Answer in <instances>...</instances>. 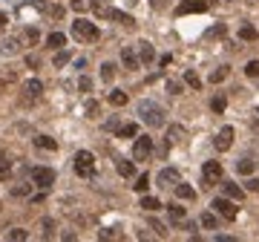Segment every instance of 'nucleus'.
I'll list each match as a JSON object with an SVG mask.
<instances>
[{
	"label": "nucleus",
	"instance_id": "obj_1",
	"mask_svg": "<svg viewBox=\"0 0 259 242\" xmlns=\"http://www.w3.org/2000/svg\"><path fill=\"white\" fill-rule=\"evenodd\" d=\"M138 116L144 119V124H150V127H164L167 124V113H164L156 101H141L138 104Z\"/></svg>",
	"mask_w": 259,
	"mask_h": 242
},
{
	"label": "nucleus",
	"instance_id": "obj_2",
	"mask_svg": "<svg viewBox=\"0 0 259 242\" xmlns=\"http://www.w3.org/2000/svg\"><path fill=\"white\" fill-rule=\"evenodd\" d=\"M72 167H75V173L81 179H92V173H95V156L90 150H78L75 159H72Z\"/></svg>",
	"mask_w": 259,
	"mask_h": 242
},
{
	"label": "nucleus",
	"instance_id": "obj_3",
	"mask_svg": "<svg viewBox=\"0 0 259 242\" xmlns=\"http://www.w3.org/2000/svg\"><path fill=\"white\" fill-rule=\"evenodd\" d=\"M72 35H75V40H81V43H95L98 40V26L95 23H90L87 18H75Z\"/></svg>",
	"mask_w": 259,
	"mask_h": 242
},
{
	"label": "nucleus",
	"instance_id": "obj_4",
	"mask_svg": "<svg viewBox=\"0 0 259 242\" xmlns=\"http://www.w3.org/2000/svg\"><path fill=\"white\" fill-rule=\"evenodd\" d=\"M29 182H35V187H52L55 184V170L52 167H29Z\"/></svg>",
	"mask_w": 259,
	"mask_h": 242
},
{
	"label": "nucleus",
	"instance_id": "obj_5",
	"mask_svg": "<svg viewBox=\"0 0 259 242\" xmlns=\"http://www.w3.org/2000/svg\"><path fill=\"white\" fill-rule=\"evenodd\" d=\"M213 211L219 213L222 219H236V213H239V208H236V199H230V196H222V199H213V205H210Z\"/></svg>",
	"mask_w": 259,
	"mask_h": 242
},
{
	"label": "nucleus",
	"instance_id": "obj_6",
	"mask_svg": "<svg viewBox=\"0 0 259 242\" xmlns=\"http://www.w3.org/2000/svg\"><path fill=\"white\" fill-rule=\"evenodd\" d=\"M202 179H204V187H213L222 182V164L219 161H204L202 167Z\"/></svg>",
	"mask_w": 259,
	"mask_h": 242
},
{
	"label": "nucleus",
	"instance_id": "obj_7",
	"mask_svg": "<svg viewBox=\"0 0 259 242\" xmlns=\"http://www.w3.org/2000/svg\"><path fill=\"white\" fill-rule=\"evenodd\" d=\"M150 153H153V139L150 136H138L135 144H132V159L144 161V159H150Z\"/></svg>",
	"mask_w": 259,
	"mask_h": 242
},
{
	"label": "nucleus",
	"instance_id": "obj_8",
	"mask_svg": "<svg viewBox=\"0 0 259 242\" xmlns=\"http://www.w3.org/2000/svg\"><path fill=\"white\" fill-rule=\"evenodd\" d=\"M207 9V0H182L179 6H176V15L182 18V15H199V12H204Z\"/></svg>",
	"mask_w": 259,
	"mask_h": 242
},
{
	"label": "nucleus",
	"instance_id": "obj_9",
	"mask_svg": "<svg viewBox=\"0 0 259 242\" xmlns=\"http://www.w3.org/2000/svg\"><path fill=\"white\" fill-rule=\"evenodd\" d=\"M233 136H236V133H233V127H222V130H219V133H216V141H213V144H216V150H230V144H233Z\"/></svg>",
	"mask_w": 259,
	"mask_h": 242
},
{
	"label": "nucleus",
	"instance_id": "obj_10",
	"mask_svg": "<svg viewBox=\"0 0 259 242\" xmlns=\"http://www.w3.org/2000/svg\"><path fill=\"white\" fill-rule=\"evenodd\" d=\"M179 182H182V176H179L176 167H164L162 173H159V184H162V187H176Z\"/></svg>",
	"mask_w": 259,
	"mask_h": 242
},
{
	"label": "nucleus",
	"instance_id": "obj_11",
	"mask_svg": "<svg viewBox=\"0 0 259 242\" xmlns=\"http://www.w3.org/2000/svg\"><path fill=\"white\" fill-rule=\"evenodd\" d=\"M121 60H124V66H127V69H138V66H141V58L135 55V49H132V46H124V49H121Z\"/></svg>",
	"mask_w": 259,
	"mask_h": 242
},
{
	"label": "nucleus",
	"instance_id": "obj_12",
	"mask_svg": "<svg viewBox=\"0 0 259 242\" xmlns=\"http://www.w3.org/2000/svg\"><path fill=\"white\" fill-rule=\"evenodd\" d=\"M138 58H141L144 66H147V63H153V60H156V49H153V43L141 40V43H138Z\"/></svg>",
	"mask_w": 259,
	"mask_h": 242
},
{
	"label": "nucleus",
	"instance_id": "obj_13",
	"mask_svg": "<svg viewBox=\"0 0 259 242\" xmlns=\"http://www.w3.org/2000/svg\"><path fill=\"white\" fill-rule=\"evenodd\" d=\"M35 184V182H32ZM32 184H15L9 193H12V199H32Z\"/></svg>",
	"mask_w": 259,
	"mask_h": 242
},
{
	"label": "nucleus",
	"instance_id": "obj_14",
	"mask_svg": "<svg viewBox=\"0 0 259 242\" xmlns=\"http://www.w3.org/2000/svg\"><path fill=\"white\" fill-rule=\"evenodd\" d=\"M176 196H179V199H185V202H193V199H196V190L190 187V184L179 182V184H176Z\"/></svg>",
	"mask_w": 259,
	"mask_h": 242
},
{
	"label": "nucleus",
	"instance_id": "obj_15",
	"mask_svg": "<svg viewBox=\"0 0 259 242\" xmlns=\"http://www.w3.org/2000/svg\"><path fill=\"white\" fill-rule=\"evenodd\" d=\"M115 170H118L124 179H130V176L135 173V164H132V161H127V159H118V161H115Z\"/></svg>",
	"mask_w": 259,
	"mask_h": 242
},
{
	"label": "nucleus",
	"instance_id": "obj_16",
	"mask_svg": "<svg viewBox=\"0 0 259 242\" xmlns=\"http://www.w3.org/2000/svg\"><path fill=\"white\" fill-rule=\"evenodd\" d=\"M167 213H170V219H173L176 225H182V222H185V216H187V211H185L182 205H167Z\"/></svg>",
	"mask_w": 259,
	"mask_h": 242
},
{
	"label": "nucleus",
	"instance_id": "obj_17",
	"mask_svg": "<svg viewBox=\"0 0 259 242\" xmlns=\"http://www.w3.org/2000/svg\"><path fill=\"white\" fill-rule=\"evenodd\" d=\"M23 92H26L29 98H37V95L43 92V84H40L37 78H29V81H26V87H23Z\"/></svg>",
	"mask_w": 259,
	"mask_h": 242
},
{
	"label": "nucleus",
	"instance_id": "obj_18",
	"mask_svg": "<svg viewBox=\"0 0 259 242\" xmlns=\"http://www.w3.org/2000/svg\"><path fill=\"white\" fill-rule=\"evenodd\" d=\"M216 225H219V213H202V228H207V231H216Z\"/></svg>",
	"mask_w": 259,
	"mask_h": 242
},
{
	"label": "nucleus",
	"instance_id": "obj_19",
	"mask_svg": "<svg viewBox=\"0 0 259 242\" xmlns=\"http://www.w3.org/2000/svg\"><path fill=\"white\" fill-rule=\"evenodd\" d=\"M132 136H138V124H121L118 127V139H132Z\"/></svg>",
	"mask_w": 259,
	"mask_h": 242
},
{
	"label": "nucleus",
	"instance_id": "obj_20",
	"mask_svg": "<svg viewBox=\"0 0 259 242\" xmlns=\"http://www.w3.org/2000/svg\"><path fill=\"white\" fill-rule=\"evenodd\" d=\"M35 144H37L40 150H55V147H58V141H55L52 136H37V139H35Z\"/></svg>",
	"mask_w": 259,
	"mask_h": 242
},
{
	"label": "nucleus",
	"instance_id": "obj_21",
	"mask_svg": "<svg viewBox=\"0 0 259 242\" xmlns=\"http://www.w3.org/2000/svg\"><path fill=\"white\" fill-rule=\"evenodd\" d=\"M127 101H130L127 92H121V90H112V92H110V104H112V107H124Z\"/></svg>",
	"mask_w": 259,
	"mask_h": 242
},
{
	"label": "nucleus",
	"instance_id": "obj_22",
	"mask_svg": "<svg viewBox=\"0 0 259 242\" xmlns=\"http://www.w3.org/2000/svg\"><path fill=\"white\" fill-rule=\"evenodd\" d=\"M225 196H230V199H236V202H239V199L245 196V190H242L239 184H233V182H227V184H225Z\"/></svg>",
	"mask_w": 259,
	"mask_h": 242
},
{
	"label": "nucleus",
	"instance_id": "obj_23",
	"mask_svg": "<svg viewBox=\"0 0 259 242\" xmlns=\"http://www.w3.org/2000/svg\"><path fill=\"white\" fill-rule=\"evenodd\" d=\"M46 43H49L52 49H61V46H64V43H66V38H64V35H61V32H49V38H46Z\"/></svg>",
	"mask_w": 259,
	"mask_h": 242
},
{
	"label": "nucleus",
	"instance_id": "obj_24",
	"mask_svg": "<svg viewBox=\"0 0 259 242\" xmlns=\"http://www.w3.org/2000/svg\"><path fill=\"white\" fill-rule=\"evenodd\" d=\"M92 12H95L98 18H107V20H112V12H115V9H110V6H104V3H92Z\"/></svg>",
	"mask_w": 259,
	"mask_h": 242
},
{
	"label": "nucleus",
	"instance_id": "obj_25",
	"mask_svg": "<svg viewBox=\"0 0 259 242\" xmlns=\"http://www.w3.org/2000/svg\"><path fill=\"white\" fill-rule=\"evenodd\" d=\"M6 240H12V242H23V240H29V231H23V228H12V231L6 234Z\"/></svg>",
	"mask_w": 259,
	"mask_h": 242
},
{
	"label": "nucleus",
	"instance_id": "obj_26",
	"mask_svg": "<svg viewBox=\"0 0 259 242\" xmlns=\"http://www.w3.org/2000/svg\"><path fill=\"white\" fill-rule=\"evenodd\" d=\"M141 208H144V211H159L162 202H159L156 196H141Z\"/></svg>",
	"mask_w": 259,
	"mask_h": 242
},
{
	"label": "nucleus",
	"instance_id": "obj_27",
	"mask_svg": "<svg viewBox=\"0 0 259 242\" xmlns=\"http://www.w3.org/2000/svg\"><path fill=\"white\" fill-rule=\"evenodd\" d=\"M185 84H187V87H193V90H202V78L196 75L193 69H187V72H185Z\"/></svg>",
	"mask_w": 259,
	"mask_h": 242
},
{
	"label": "nucleus",
	"instance_id": "obj_28",
	"mask_svg": "<svg viewBox=\"0 0 259 242\" xmlns=\"http://www.w3.org/2000/svg\"><path fill=\"white\" fill-rule=\"evenodd\" d=\"M101 78H104L107 84H112V78H115V63H104V66H101Z\"/></svg>",
	"mask_w": 259,
	"mask_h": 242
},
{
	"label": "nucleus",
	"instance_id": "obj_29",
	"mask_svg": "<svg viewBox=\"0 0 259 242\" xmlns=\"http://www.w3.org/2000/svg\"><path fill=\"white\" fill-rule=\"evenodd\" d=\"M112 20H118V23H124V26H132V23H135V20H132V15H127V12H118V9L112 12Z\"/></svg>",
	"mask_w": 259,
	"mask_h": 242
},
{
	"label": "nucleus",
	"instance_id": "obj_30",
	"mask_svg": "<svg viewBox=\"0 0 259 242\" xmlns=\"http://www.w3.org/2000/svg\"><path fill=\"white\" fill-rule=\"evenodd\" d=\"M236 170H239L242 176H251V173H254V161H251V159H242V161L236 164Z\"/></svg>",
	"mask_w": 259,
	"mask_h": 242
},
{
	"label": "nucleus",
	"instance_id": "obj_31",
	"mask_svg": "<svg viewBox=\"0 0 259 242\" xmlns=\"http://www.w3.org/2000/svg\"><path fill=\"white\" fill-rule=\"evenodd\" d=\"M227 78V66H219L216 72H210V84H219V81H225Z\"/></svg>",
	"mask_w": 259,
	"mask_h": 242
},
{
	"label": "nucleus",
	"instance_id": "obj_32",
	"mask_svg": "<svg viewBox=\"0 0 259 242\" xmlns=\"http://www.w3.org/2000/svg\"><path fill=\"white\" fill-rule=\"evenodd\" d=\"M69 58H72V55H69V52H66V49H61V52H58V55H55V60H52V63H55V66H58V69H61V66H66V63H69Z\"/></svg>",
	"mask_w": 259,
	"mask_h": 242
},
{
	"label": "nucleus",
	"instance_id": "obj_33",
	"mask_svg": "<svg viewBox=\"0 0 259 242\" xmlns=\"http://www.w3.org/2000/svg\"><path fill=\"white\" fill-rule=\"evenodd\" d=\"M132 187H135L138 193H144V190L150 187V176H147V173H144V176H138V179H135V184H132Z\"/></svg>",
	"mask_w": 259,
	"mask_h": 242
},
{
	"label": "nucleus",
	"instance_id": "obj_34",
	"mask_svg": "<svg viewBox=\"0 0 259 242\" xmlns=\"http://www.w3.org/2000/svg\"><path fill=\"white\" fill-rule=\"evenodd\" d=\"M210 110H213V113H225V95H216V98L210 101Z\"/></svg>",
	"mask_w": 259,
	"mask_h": 242
},
{
	"label": "nucleus",
	"instance_id": "obj_35",
	"mask_svg": "<svg viewBox=\"0 0 259 242\" xmlns=\"http://www.w3.org/2000/svg\"><path fill=\"white\" fill-rule=\"evenodd\" d=\"M98 237H101V240H121V234H118L115 228H104V231H98Z\"/></svg>",
	"mask_w": 259,
	"mask_h": 242
},
{
	"label": "nucleus",
	"instance_id": "obj_36",
	"mask_svg": "<svg viewBox=\"0 0 259 242\" xmlns=\"http://www.w3.org/2000/svg\"><path fill=\"white\" fill-rule=\"evenodd\" d=\"M239 38H242V40H257V29H254V26H242V29H239Z\"/></svg>",
	"mask_w": 259,
	"mask_h": 242
},
{
	"label": "nucleus",
	"instance_id": "obj_37",
	"mask_svg": "<svg viewBox=\"0 0 259 242\" xmlns=\"http://www.w3.org/2000/svg\"><path fill=\"white\" fill-rule=\"evenodd\" d=\"M245 75H248V78H259V60H248Z\"/></svg>",
	"mask_w": 259,
	"mask_h": 242
},
{
	"label": "nucleus",
	"instance_id": "obj_38",
	"mask_svg": "<svg viewBox=\"0 0 259 242\" xmlns=\"http://www.w3.org/2000/svg\"><path fill=\"white\" fill-rule=\"evenodd\" d=\"M84 113H87V119H98V101H87Z\"/></svg>",
	"mask_w": 259,
	"mask_h": 242
},
{
	"label": "nucleus",
	"instance_id": "obj_39",
	"mask_svg": "<svg viewBox=\"0 0 259 242\" xmlns=\"http://www.w3.org/2000/svg\"><path fill=\"white\" fill-rule=\"evenodd\" d=\"M23 40H26L29 46H32V43H37V29H26V32H23Z\"/></svg>",
	"mask_w": 259,
	"mask_h": 242
},
{
	"label": "nucleus",
	"instance_id": "obj_40",
	"mask_svg": "<svg viewBox=\"0 0 259 242\" xmlns=\"http://www.w3.org/2000/svg\"><path fill=\"white\" fill-rule=\"evenodd\" d=\"M225 23H219V26H213V29L207 32V38H222V35H225Z\"/></svg>",
	"mask_w": 259,
	"mask_h": 242
},
{
	"label": "nucleus",
	"instance_id": "obj_41",
	"mask_svg": "<svg viewBox=\"0 0 259 242\" xmlns=\"http://www.w3.org/2000/svg\"><path fill=\"white\" fill-rule=\"evenodd\" d=\"M150 228H153V231H156L159 237H167V231H164V225H162V222H156V219H150Z\"/></svg>",
	"mask_w": 259,
	"mask_h": 242
},
{
	"label": "nucleus",
	"instance_id": "obj_42",
	"mask_svg": "<svg viewBox=\"0 0 259 242\" xmlns=\"http://www.w3.org/2000/svg\"><path fill=\"white\" fill-rule=\"evenodd\" d=\"M167 92H170V95H179V92H182V84H179V81H167Z\"/></svg>",
	"mask_w": 259,
	"mask_h": 242
},
{
	"label": "nucleus",
	"instance_id": "obj_43",
	"mask_svg": "<svg viewBox=\"0 0 259 242\" xmlns=\"http://www.w3.org/2000/svg\"><path fill=\"white\" fill-rule=\"evenodd\" d=\"M78 90H81V92H90V90H92V81H90V78H81V81H78Z\"/></svg>",
	"mask_w": 259,
	"mask_h": 242
},
{
	"label": "nucleus",
	"instance_id": "obj_44",
	"mask_svg": "<svg viewBox=\"0 0 259 242\" xmlns=\"http://www.w3.org/2000/svg\"><path fill=\"white\" fill-rule=\"evenodd\" d=\"M182 133H185L182 127H170V141H179V139H182Z\"/></svg>",
	"mask_w": 259,
	"mask_h": 242
},
{
	"label": "nucleus",
	"instance_id": "obj_45",
	"mask_svg": "<svg viewBox=\"0 0 259 242\" xmlns=\"http://www.w3.org/2000/svg\"><path fill=\"white\" fill-rule=\"evenodd\" d=\"M245 184H248V190H254V193H259V179H248Z\"/></svg>",
	"mask_w": 259,
	"mask_h": 242
},
{
	"label": "nucleus",
	"instance_id": "obj_46",
	"mask_svg": "<svg viewBox=\"0 0 259 242\" xmlns=\"http://www.w3.org/2000/svg\"><path fill=\"white\" fill-rule=\"evenodd\" d=\"M150 6H153V9H159V12H162L164 6H167V0H150Z\"/></svg>",
	"mask_w": 259,
	"mask_h": 242
},
{
	"label": "nucleus",
	"instance_id": "obj_47",
	"mask_svg": "<svg viewBox=\"0 0 259 242\" xmlns=\"http://www.w3.org/2000/svg\"><path fill=\"white\" fill-rule=\"evenodd\" d=\"M6 52H18V40H15V38H12V40L6 43Z\"/></svg>",
	"mask_w": 259,
	"mask_h": 242
},
{
	"label": "nucleus",
	"instance_id": "obj_48",
	"mask_svg": "<svg viewBox=\"0 0 259 242\" xmlns=\"http://www.w3.org/2000/svg\"><path fill=\"white\" fill-rule=\"evenodd\" d=\"M9 179V164H0V182Z\"/></svg>",
	"mask_w": 259,
	"mask_h": 242
},
{
	"label": "nucleus",
	"instance_id": "obj_49",
	"mask_svg": "<svg viewBox=\"0 0 259 242\" xmlns=\"http://www.w3.org/2000/svg\"><path fill=\"white\" fill-rule=\"evenodd\" d=\"M6 23H9V20H6V15H3V12H0V29H3V26H6Z\"/></svg>",
	"mask_w": 259,
	"mask_h": 242
},
{
	"label": "nucleus",
	"instance_id": "obj_50",
	"mask_svg": "<svg viewBox=\"0 0 259 242\" xmlns=\"http://www.w3.org/2000/svg\"><path fill=\"white\" fill-rule=\"evenodd\" d=\"M257 116H259V107H257Z\"/></svg>",
	"mask_w": 259,
	"mask_h": 242
}]
</instances>
